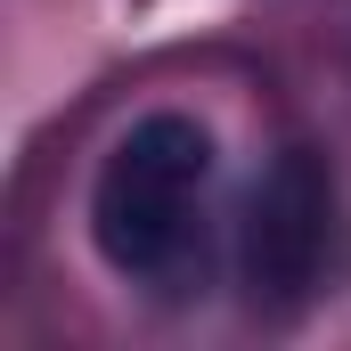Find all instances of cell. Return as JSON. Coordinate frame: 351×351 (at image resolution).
Instances as JSON below:
<instances>
[{
    "instance_id": "1",
    "label": "cell",
    "mask_w": 351,
    "mask_h": 351,
    "mask_svg": "<svg viewBox=\"0 0 351 351\" xmlns=\"http://www.w3.org/2000/svg\"><path fill=\"white\" fill-rule=\"evenodd\" d=\"M204 196H213V131L180 106L139 114L90 180V245L123 286L180 294L204 262Z\"/></svg>"
},
{
    "instance_id": "2",
    "label": "cell",
    "mask_w": 351,
    "mask_h": 351,
    "mask_svg": "<svg viewBox=\"0 0 351 351\" xmlns=\"http://www.w3.org/2000/svg\"><path fill=\"white\" fill-rule=\"evenodd\" d=\"M335 245V172L319 147H286L254 188V213H245V294L286 311L319 286Z\"/></svg>"
}]
</instances>
